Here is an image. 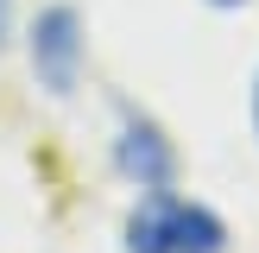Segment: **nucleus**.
<instances>
[{"mask_svg":"<svg viewBox=\"0 0 259 253\" xmlns=\"http://www.w3.org/2000/svg\"><path fill=\"white\" fill-rule=\"evenodd\" d=\"M222 247H228L222 215L190 202V196L152 190L126 222V253H222Z\"/></svg>","mask_w":259,"mask_h":253,"instance_id":"obj_1","label":"nucleus"},{"mask_svg":"<svg viewBox=\"0 0 259 253\" xmlns=\"http://www.w3.org/2000/svg\"><path fill=\"white\" fill-rule=\"evenodd\" d=\"M32 70L51 95H70L76 89V70H82V25H76L70 7H51L38 13L32 25Z\"/></svg>","mask_w":259,"mask_h":253,"instance_id":"obj_2","label":"nucleus"},{"mask_svg":"<svg viewBox=\"0 0 259 253\" xmlns=\"http://www.w3.org/2000/svg\"><path fill=\"white\" fill-rule=\"evenodd\" d=\"M120 171L139 177V190H164V177H171V146L158 139L152 120H133V114H126V126H120Z\"/></svg>","mask_w":259,"mask_h":253,"instance_id":"obj_3","label":"nucleus"},{"mask_svg":"<svg viewBox=\"0 0 259 253\" xmlns=\"http://www.w3.org/2000/svg\"><path fill=\"white\" fill-rule=\"evenodd\" d=\"M7 7H13V0H0V38H7Z\"/></svg>","mask_w":259,"mask_h":253,"instance_id":"obj_4","label":"nucleus"},{"mask_svg":"<svg viewBox=\"0 0 259 253\" xmlns=\"http://www.w3.org/2000/svg\"><path fill=\"white\" fill-rule=\"evenodd\" d=\"M253 126H259V82H253Z\"/></svg>","mask_w":259,"mask_h":253,"instance_id":"obj_5","label":"nucleus"},{"mask_svg":"<svg viewBox=\"0 0 259 253\" xmlns=\"http://www.w3.org/2000/svg\"><path fill=\"white\" fill-rule=\"evenodd\" d=\"M215 7H240V0H215Z\"/></svg>","mask_w":259,"mask_h":253,"instance_id":"obj_6","label":"nucleus"}]
</instances>
